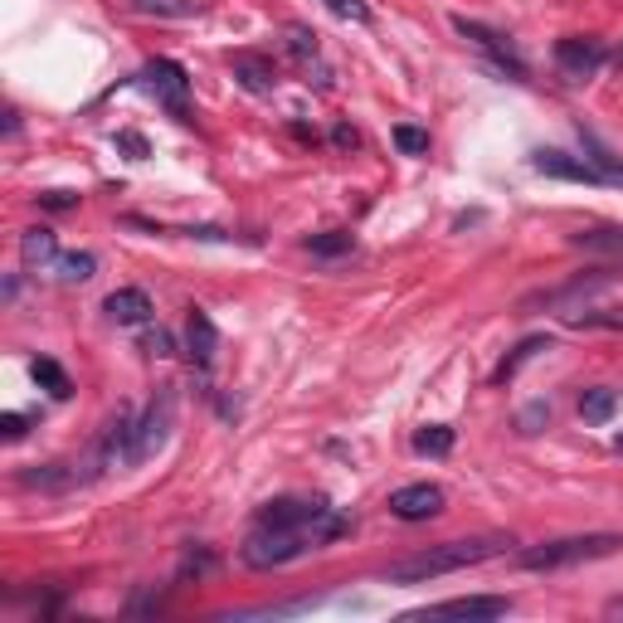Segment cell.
<instances>
[{
    "label": "cell",
    "mask_w": 623,
    "mask_h": 623,
    "mask_svg": "<svg viewBox=\"0 0 623 623\" xmlns=\"http://www.w3.org/2000/svg\"><path fill=\"white\" fill-rule=\"evenodd\" d=\"M346 531H351V511L326 507L316 521H308V527H253L239 555L249 570H278V565H292L298 555L332 546L336 536H346Z\"/></svg>",
    "instance_id": "cell-1"
},
{
    "label": "cell",
    "mask_w": 623,
    "mask_h": 623,
    "mask_svg": "<svg viewBox=\"0 0 623 623\" xmlns=\"http://www.w3.org/2000/svg\"><path fill=\"white\" fill-rule=\"evenodd\" d=\"M511 546V536L492 531V536H463V541H444V546H429L419 555H405L385 570L390 584H429V580H444V575H458L468 565H482V560L502 555Z\"/></svg>",
    "instance_id": "cell-2"
},
{
    "label": "cell",
    "mask_w": 623,
    "mask_h": 623,
    "mask_svg": "<svg viewBox=\"0 0 623 623\" xmlns=\"http://www.w3.org/2000/svg\"><path fill=\"white\" fill-rule=\"evenodd\" d=\"M623 551V536L614 531H594V536H560V541H541L527 546L517 555L521 570H565V565H590V560H604Z\"/></svg>",
    "instance_id": "cell-3"
},
{
    "label": "cell",
    "mask_w": 623,
    "mask_h": 623,
    "mask_svg": "<svg viewBox=\"0 0 623 623\" xmlns=\"http://www.w3.org/2000/svg\"><path fill=\"white\" fill-rule=\"evenodd\" d=\"M454 30H458V34H463V40H468V44H478L482 54L492 59V64L502 69V73H511V79H517V83H527V79H531V69H527V59L517 54V44H511L507 34H497L492 24H482V20H468V15H454Z\"/></svg>",
    "instance_id": "cell-4"
},
{
    "label": "cell",
    "mask_w": 623,
    "mask_h": 623,
    "mask_svg": "<svg viewBox=\"0 0 623 623\" xmlns=\"http://www.w3.org/2000/svg\"><path fill=\"white\" fill-rule=\"evenodd\" d=\"M142 79H146V89L156 93V103L170 107V117H180V122L190 117V107H186V97H190V73L180 69L176 59H152V64L142 69Z\"/></svg>",
    "instance_id": "cell-5"
},
{
    "label": "cell",
    "mask_w": 623,
    "mask_h": 623,
    "mask_svg": "<svg viewBox=\"0 0 623 623\" xmlns=\"http://www.w3.org/2000/svg\"><path fill=\"white\" fill-rule=\"evenodd\" d=\"M555 64H560V73H565L570 83H584V79H594V69L604 64V44L590 40V34H565V40L555 44Z\"/></svg>",
    "instance_id": "cell-6"
},
{
    "label": "cell",
    "mask_w": 623,
    "mask_h": 623,
    "mask_svg": "<svg viewBox=\"0 0 623 623\" xmlns=\"http://www.w3.org/2000/svg\"><path fill=\"white\" fill-rule=\"evenodd\" d=\"M170 424H176V399H170V390H162V395L152 399V409L137 419V454H142V463L166 448Z\"/></svg>",
    "instance_id": "cell-7"
},
{
    "label": "cell",
    "mask_w": 623,
    "mask_h": 623,
    "mask_svg": "<svg viewBox=\"0 0 623 623\" xmlns=\"http://www.w3.org/2000/svg\"><path fill=\"white\" fill-rule=\"evenodd\" d=\"M444 487H434V482H409V487H399L395 497H390V517H399V521H429L444 511Z\"/></svg>",
    "instance_id": "cell-8"
},
{
    "label": "cell",
    "mask_w": 623,
    "mask_h": 623,
    "mask_svg": "<svg viewBox=\"0 0 623 623\" xmlns=\"http://www.w3.org/2000/svg\"><path fill=\"white\" fill-rule=\"evenodd\" d=\"M511 609L507 594H468V600H444L429 604L419 619H502Z\"/></svg>",
    "instance_id": "cell-9"
},
{
    "label": "cell",
    "mask_w": 623,
    "mask_h": 623,
    "mask_svg": "<svg viewBox=\"0 0 623 623\" xmlns=\"http://www.w3.org/2000/svg\"><path fill=\"white\" fill-rule=\"evenodd\" d=\"M541 176H555V180H580V186H604V176L590 166V156H570V152H536L531 162Z\"/></svg>",
    "instance_id": "cell-10"
},
{
    "label": "cell",
    "mask_w": 623,
    "mask_h": 623,
    "mask_svg": "<svg viewBox=\"0 0 623 623\" xmlns=\"http://www.w3.org/2000/svg\"><path fill=\"white\" fill-rule=\"evenodd\" d=\"M103 312H107V322L113 326H146L156 308H152V298H146L142 288H117V292H107Z\"/></svg>",
    "instance_id": "cell-11"
},
{
    "label": "cell",
    "mask_w": 623,
    "mask_h": 623,
    "mask_svg": "<svg viewBox=\"0 0 623 623\" xmlns=\"http://www.w3.org/2000/svg\"><path fill=\"white\" fill-rule=\"evenodd\" d=\"M609 278H614V268H594L590 278H575V283H565V288H555V292H536V298H527V308H570L575 298H590V292H600Z\"/></svg>",
    "instance_id": "cell-12"
},
{
    "label": "cell",
    "mask_w": 623,
    "mask_h": 623,
    "mask_svg": "<svg viewBox=\"0 0 623 623\" xmlns=\"http://www.w3.org/2000/svg\"><path fill=\"white\" fill-rule=\"evenodd\" d=\"M570 243L584 253H604V259L623 263V229L619 225H594V229H580V235H570Z\"/></svg>",
    "instance_id": "cell-13"
},
{
    "label": "cell",
    "mask_w": 623,
    "mask_h": 623,
    "mask_svg": "<svg viewBox=\"0 0 623 623\" xmlns=\"http://www.w3.org/2000/svg\"><path fill=\"white\" fill-rule=\"evenodd\" d=\"M186 336H190V356H195V365H210V361H215V351H219V332H215V322H210V312H200V308H190V322H186Z\"/></svg>",
    "instance_id": "cell-14"
},
{
    "label": "cell",
    "mask_w": 623,
    "mask_h": 623,
    "mask_svg": "<svg viewBox=\"0 0 623 623\" xmlns=\"http://www.w3.org/2000/svg\"><path fill=\"white\" fill-rule=\"evenodd\" d=\"M20 259L24 268H44V263H54L59 259V243L49 229H24L20 235Z\"/></svg>",
    "instance_id": "cell-15"
},
{
    "label": "cell",
    "mask_w": 623,
    "mask_h": 623,
    "mask_svg": "<svg viewBox=\"0 0 623 623\" xmlns=\"http://www.w3.org/2000/svg\"><path fill=\"white\" fill-rule=\"evenodd\" d=\"M565 316L580 332H623V308H575Z\"/></svg>",
    "instance_id": "cell-16"
},
{
    "label": "cell",
    "mask_w": 623,
    "mask_h": 623,
    "mask_svg": "<svg viewBox=\"0 0 623 623\" xmlns=\"http://www.w3.org/2000/svg\"><path fill=\"white\" fill-rule=\"evenodd\" d=\"M580 137H584V152H590V166L604 176V186H623V162H619V156L609 152L594 132H580Z\"/></svg>",
    "instance_id": "cell-17"
},
{
    "label": "cell",
    "mask_w": 623,
    "mask_h": 623,
    "mask_svg": "<svg viewBox=\"0 0 623 623\" xmlns=\"http://www.w3.org/2000/svg\"><path fill=\"white\" fill-rule=\"evenodd\" d=\"M614 409H619V395H614V390H604V385H594V390H584V395H580L584 424H609V419H614Z\"/></svg>",
    "instance_id": "cell-18"
},
{
    "label": "cell",
    "mask_w": 623,
    "mask_h": 623,
    "mask_svg": "<svg viewBox=\"0 0 623 623\" xmlns=\"http://www.w3.org/2000/svg\"><path fill=\"white\" fill-rule=\"evenodd\" d=\"M30 375H34V381H40V390H49V395H54V399H69V375H64V365H59V361H49V356H34L30 361Z\"/></svg>",
    "instance_id": "cell-19"
},
{
    "label": "cell",
    "mask_w": 623,
    "mask_h": 623,
    "mask_svg": "<svg viewBox=\"0 0 623 623\" xmlns=\"http://www.w3.org/2000/svg\"><path fill=\"white\" fill-rule=\"evenodd\" d=\"M302 249L316 253V259H341V253L356 249V239H351L346 229H326V235H308V239H302Z\"/></svg>",
    "instance_id": "cell-20"
},
{
    "label": "cell",
    "mask_w": 623,
    "mask_h": 623,
    "mask_svg": "<svg viewBox=\"0 0 623 623\" xmlns=\"http://www.w3.org/2000/svg\"><path fill=\"white\" fill-rule=\"evenodd\" d=\"M235 79H239L249 93H268V89H273V69H268L263 59H253V54H239V59H235Z\"/></svg>",
    "instance_id": "cell-21"
},
{
    "label": "cell",
    "mask_w": 623,
    "mask_h": 623,
    "mask_svg": "<svg viewBox=\"0 0 623 623\" xmlns=\"http://www.w3.org/2000/svg\"><path fill=\"white\" fill-rule=\"evenodd\" d=\"M414 448L429 458H444L448 448H454V429H448V424H424V429L414 434Z\"/></svg>",
    "instance_id": "cell-22"
},
{
    "label": "cell",
    "mask_w": 623,
    "mask_h": 623,
    "mask_svg": "<svg viewBox=\"0 0 623 623\" xmlns=\"http://www.w3.org/2000/svg\"><path fill=\"white\" fill-rule=\"evenodd\" d=\"M54 268H59V278H64V283H89V278L97 273V259H93V253H59Z\"/></svg>",
    "instance_id": "cell-23"
},
{
    "label": "cell",
    "mask_w": 623,
    "mask_h": 623,
    "mask_svg": "<svg viewBox=\"0 0 623 623\" xmlns=\"http://www.w3.org/2000/svg\"><path fill=\"white\" fill-rule=\"evenodd\" d=\"M541 351H551V341H546V336H527V341H521V346H517V351H511V356L502 361V371H497V381H511V375H517V371H521V365H527L531 356H541Z\"/></svg>",
    "instance_id": "cell-24"
},
{
    "label": "cell",
    "mask_w": 623,
    "mask_h": 623,
    "mask_svg": "<svg viewBox=\"0 0 623 623\" xmlns=\"http://www.w3.org/2000/svg\"><path fill=\"white\" fill-rule=\"evenodd\" d=\"M137 10L142 15H162V20H190L195 10V0H137Z\"/></svg>",
    "instance_id": "cell-25"
},
{
    "label": "cell",
    "mask_w": 623,
    "mask_h": 623,
    "mask_svg": "<svg viewBox=\"0 0 623 623\" xmlns=\"http://www.w3.org/2000/svg\"><path fill=\"white\" fill-rule=\"evenodd\" d=\"M288 49H292V59H302V64H316V34L308 30V24H288Z\"/></svg>",
    "instance_id": "cell-26"
},
{
    "label": "cell",
    "mask_w": 623,
    "mask_h": 623,
    "mask_svg": "<svg viewBox=\"0 0 623 623\" xmlns=\"http://www.w3.org/2000/svg\"><path fill=\"white\" fill-rule=\"evenodd\" d=\"M395 146L405 156H429V132L414 127V122H399V127H395Z\"/></svg>",
    "instance_id": "cell-27"
},
{
    "label": "cell",
    "mask_w": 623,
    "mask_h": 623,
    "mask_svg": "<svg viewBox=\"0 0 623 623\" xmlns=\"http://www.w3.org/2000/svg\"><path fill=\"white\" fill-rule=\"evenodd\" d=\"M326 10L351 20V24H371V6H365V0H326Z\"/></svg>",
    "instance_id": "cell-28"
},
{
    "label": "cell",
    "mask_w": 623,
    "mask_h": 623,
    "mask_svg": "<svg viewBox=\"0 0 623 623\" xmlns=\"http://www.w3.org/2000/svg\"><path fill=\"white\" fill-rule=\"evenodd\" d=\"M40 205H44V210H73V205H79V195H69V190H44Z\"/></svg>",
    "instance_id": "cell-29"
},
{
    "label": "cell",
    "mask_w": 623,
    "mask_h": 623,
    "mask_svg": "<svg viewBox=\"0 0 623 623\" xmlns=\"http://www.w3.org/2000/svg\"><path fill=\"white\" fill-rule=\"evenodd\" d=\"M0 434L15 444V438H24V414H0Z\"/></svg>",
    "instance_id": "cell-30"
},
{
    "label": "cell",
    "mask_w": 623,
    "mask_h": 623,
    "mask_svg": "<svg viewBox=\"0 0 623 623\" xmlns=\"http://www.w3.org/2000/svg\"><path fill=\"white\" fill-rule=\"evenodd\" d=\"M142 351H146V356H170V336L166 332H152V336L142 341Z\"/></svg>",
    "instance_id": "cell-31"
},
{
    "label": "cell",
    "mask_w": 623,
    "mask_h": 623,
    "mask_svg": "<svg viewBox=\"0 0 623 623\" xmlns=\"http://www.w3.org/2000/svg\"><path fill=\"white\" fill-rule=\"evenodd\" d=\"M117 146H127L132 156H146V142L137 137V132H122V137H117Z\"/></svg>",
    "instance_id": "cell-32"
},
{
    "label": "cell",
    "mask_w": 623,
    "mask_h": 623,
    "mask_svg": "<svg viewBox=\"0 0 623 623\" xmlns=\"http://www.w3.org/2000/svg\"><path fill=\"white\" fill-rule=\"evenodd\" d=\"M614 444H619V454H623V434H619V438H614Z\"/></svg>",
    "instance_id": "cell-33"
}]
</instances>
